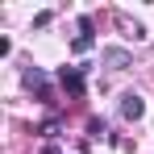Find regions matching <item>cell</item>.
<instances>
[{
	"label": "cell",
	"mask_w": 154,
	"mask_h": 154,
	"mask_svg": "<svg viewBox=\"0 0 154 154\" xmlns=\"http://www.w3.org/2000/svg\"><path fill=\"white\" fill-rule=\"evenodd\" d=\"M58 83H63L71 96H83V71H79V67H63V71H58Z\"/></svg>",
	"instance_id": "6da1fadb"
},
{
	"label": "cell",
	"mask_w": 154,
	"mask_h": 154,
	"mask_svg": "<svg viewBox=\"0 0 154 154\" xmlns=\"http://www.w3.org/2000/svg\"><path fill=\"white\" fill-rule=\"evenodd\" d=\"M142 112H146V100H142L137 92H125V96H121V117H125V121H137Z\"/></svg>",
	"instance_id": "7a4b0ae2"
},
{
	"label": "cell",
	"mask_w": 154,
	"mask_h": 154,
	"mask_svg": "<svg viewBox=\"0 0 154 154\" xmlns=\"http://www.w3.org/2000/svg\"><path fill=\"white\" fill-rule=\"evenodd\" d=\"M104 63H108L112 71H121V67H129V50H121V46H108V50H104Z\"/></svg>",
	"instance_id": "3957f363"
},
{
	"label": "cell",
	"mask_w": 154,
	"mask_h": 154,
	"mask_svg": "<svg viewBox=\"0 0 154 154\" xmlns=\"http://www.w3.org/2000/svg\"><path fill=\"white\" fill-rule=\"evenodd\" d=\"M42 83H46V71L29 67V71H25V88H38V92H42Z\"/></svg>",
	"instance_id": "277c9868"
},
{
	"label": "cell",
	"mask_w": 154,
	"mask_h": 154,
	"mask_svg": "<svg viewBox=\"0 0 154 154\" xmlns=\"http://www.w3.org/2000/svg\"><path fill=\"white\" fill-rule=\"evenodd\" d=\"M92 42H96V38H88V33H79L75 42H71V50H75V54H83V50H92Z\"/></svg>",
	"instance_id": "5b68a950"
},
{
	"label": "cell",
	"mask_w": 154,
	"mask_h": 154,
	"mask_svg": "<svg viewBox=\"0 0 154 154\" xmlns=\"http://www.w3.org/2000/svg\"><path fill=\"white\" fill-rule=\"evenodd\" d=\"M50 21H54V13H38V17H33V25H38V29H46Z\"/></svg>",
	"instance_id": "8992f818"
},
{
	"label": "cell",
	"mask_w": 154,
	"mask_h": 154,
	"mask_svg": "<svg viewBox=\"0 0 154 154\" xmlns=\"http://www.w3.org/2000/svg\"><path fill=\"white\" fill-rule=\"evenodd\" d=\"M88 133H96V137L104 133V121H100V117H92V121H88Z\"/></svg>",
	"instance_id": "52a82bcc"
},
{
	"label": "cell",
	"mask_w": 154,
	"mask_h": 154,
	"mask_svg": "<svg viewBox=\"0 0 154 154\" xmlns=\"http://www.w3.org/2000/svg\"><path fill=\"white\" fill-rule=\"evenodd\" d=\"M38 154H63V150H58L54 142H46V146H42V150H38Z\"/></svg>",
	"instance_id": "ba28073f"
}]
</instances>
